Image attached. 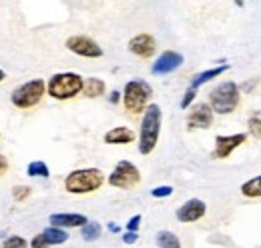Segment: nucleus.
<instances>
[{"label": "nucleus", "mask_w": 261, "mask_h": 248, "mask_svg": "<svg viewBox=\"0 0 261 248\" xmlns=\"http://www.w3.org/2000/svg\"><path fill=\"white\" fill-rule=\"evenodd\" d=\"M161 120H163V112L159 104H149L147 110L143 112V120H141V130H139V152L141 154H151L159 142V134H161Z\"/></svg>", "instance_id": "1"}, {"label": "nucleus", "mask_w": 261, "mask_h": 248, "mask_svg": "<svg viewBox=\"0 0 261 248\" xmlns=\"http://www.w3.org/2000/svg\"><path fill=\"white\" fill-rule=\"evenodd\" d=\"M85 90V78L76 72H59L46 82V94L55 100H70Z\"/></svg>", "instance_id": "2"}, {"label": "nucleus", "mask_w": 261, "mask_h": 248, "mask_svg": "<svg viewBox=\"0 0 261 248\" xmlns=\"http://www.w3.org/2000/svg\"><path fill=\"white\" fill-rule=\"evenodd\" d=\"M239 100H241V88L233 80H225L217 84L209 92V106L213 108L215 114H221V116L231 114L239 106Z\"/></svg>", "instance_id": "3"}, {"label": "nucleus", "mask_w": 261, "mask_h": 248, "mask_svg": "<svg viewBox=\"0 0 261 248\" xmlns=\"http://www.w3.org/2000/svg\"><path fill=\"white\" fill-rule=\"evenodd\" d=\"M105 182V174L98 168H79L65 178V188L70 194H89L98 190Z\"/></svg>", "instance_id": "4"}, {"label": "nucleus", "mask_w": 261, "mask_h": 248, "mask_svg": "<svg viewBox=\"0 0 261 248\" xmlns=\"http://www.w3.org/2000/svg\"><path fill=\"white\" fill-rule=\"evenodd\" d=\"M151 94H153V88H151L149 82H145L141 78H135V80H129L125 84L123 104H125V108L129 110L130 114H141V112L147 110Z\"/></svg>", "instance_id": "5"}, {"label": "nucleus", "mask_w": 261, "mask_h": 248, "mask_svg": "<svg viewBox=\"0 0 261 248\" xmlns=\"http://www.w3.org/2000/svg\"><path fill=\"white\" fill-rule=\"evenodd\" d=\"M44 94H46V82L42 78H34V80H29V82L16 86L10 94V100L16 108L27 110V108L36 106Z\"/></svg>", "instance_id": "6"}, {"label": "nucleus", "mask_w": 261, "mask_h": 248, "mask_svg": "<svg viewBox=\"0 0 261 248\" xmlns=\"http://www.w3.org/2000/svg\"><path fill=\"white\" fill-rule=\"evenodd\" d=\"M107 182L111 186H115V188L127 190V188H133V186H137L141 182V172L129 160H119L117 166L113 168V172L109 174Z\"/></svg>", "instance_id": "7"}, {"label": "nucleus", "mask_w": 261, "mask_h": 248, "mask_svg": "<svg viewBox=\"0 0 261 248\" xmlns=\"http://www.w3.org/2000/svg\"><path fill=\"white\" fill-rule=\"evenodd\" d=\"M66 48L83 58H100L102 56V48L98 46L97 40L83 36V34H74L66 38Z\"/></svg>", "instance_id": "8"}, {"label": "nucleus", "mask_w": 261, "mask_h": 248, "mask_svg": "<svg viewBox=\"0 0 261 248\" xmlns=\"http://www.w3.org/2000/svg\"><path fill=\"white\" fill-rule=\"evenodd\" d=\"M249 134L245 132H237V134H229V136H223L219 134L215 138V150H213V158H219V160H225L231 156V152L239 146H243L247 142Z\"/></svg>", "instance_id": "9"}, {"label": "nucleus", "mask_w": 261, "mask_h": 248, "mask_svg": "<svg viewBox=\"0 0 261 248\" xmlns=\"http://www.w3.org/2000/svg\"><path fill=\"white\" fill-rule=\"evenodd\" d=\"M215 118V112L213 108L207 104V102H199L191 108L189 116H187V128L189 130H195V128H211Z\"/></svg>", "instance_id": "10"}, {"label": "nucleus", "mask_w": 261, "mask_h": 248, "mask_svg": "<svg viewBox=\"0 0 261 248\" xmlns=\"http://www.w3.org/2000/svg\"><path fill=\"white\" fill-rule=\"evenodd\" d=\"M205 212H207V204H205L203 200H199V198H189L185 204H181V206L177 208L175 216H177L179 222L187 224V222H197V220H201V218L205 216Z\"/></svg>", "instance_id": "11"}, {"label": "nucleus", "mask_w": 261, "mask_h": 248, "mask_svg": "<svg viewBox=\"0 0 261 248\" xmlns=\"http://www.w3.org/2000/svg\"><path fill=\"white\" fill-rule=\"evenodd\" d=\"M185 62L183 58V54L181 52H175V50H165L163 54L157 58V60L153 62V66H151V72L155 74V76H161V74H171V72H175L181 64Z\"/></svg>", "instance_id": "12"}, {"label": "nucleus", "mask_w": 261, "mask_h": 248, "mask_svg": "<svg viewBox=\"0 0 261 248\" xmlns=\"http://www.w3.org/2000/svg\"><path fill=\"white\" fill-rule=\"evenodd\" d=\"M155 38L151 34H137L129 40V50L135 56H141V58H151L155 54Z\"/></svg>", "instance_id": "13"}, {"label": "nucleus", "mask_w": 261, "mask_h": 248, "mask_svg": "<svg viewBox=\"0 0 261 248\" xmlns=\"http://www.w3.org/2000/svg\"><path fill=\"white\" fill-rule=\"evenodd\" d=\"M48 222L50 226H57V228H83L89 222V218L76 212H57L48 216Z\"/></svg>", "instance_id": "14"}, {"label": "nucleus", "mask_w": 261, "mask_h": 248, "mask_svg": "<svg viewBox=\"0 0 261 248\" xmlns=\"http://www.w3.org/2000/svg\"><path fill=\"white\" fill-rule=\"evenodd\" d=\"M107 144H130L135 142V132L127 126H115L105 134Z\"/></svg>", "instance_id": "15"}, {"label": "nucleus", "mask_w": 261, "mask_h": 248, "mask_svg": "<svg viewBox=\"0 0 261 248\" xmlns=\"http://www.w3.org/2000/svg\"><path fill=\"white\" fill-rule=\"evenodd\" d=\"M229 70V64H219V66H215V68H209V70H203V72H199L197 76H193V80H191V84H189V88H193L197 90L199 86H203V84H207L209 80H213V78H219L223 72H227Z\"/></svg>", "instance_id": "16"}, {"label": "nucleus", "mask_w": 261, "mask_h": 248, "mask_svg": "<svg viewBox=\"0 0 261 248\" xmlns=\"http://www.w3.org/2000/svg\"><path fill=\"white\" fill-rule=\"evenodd\" d=\"M239 190H241V194L245 198H261V174L249 178V180H245Z\"/></svg>", "instance_id": "17"}, {"label": "nucleus", "mask_w": 261, "mask_h": 248, "mask_svg": "<svg viewBox=\"0 0 261 248\" xmlns=\"http://www.w3.org/2000/svg\"><path fill=\"white\" fill-rule=\"evenodd\" d=\"M42 234H44V238L48 240L50 246H53V244H65L66 240H68V234H66L65 228H57V226H48V228H44Z\"/></svg>", "instance_id": "18"}, {"label": "nucleus", "mask_w": 261, "mask_h": 248, "mask_svg": "<svg viewBox=\"0 0 261 248\" xmlns=\"http://www.w3.org/2000/svg\"><path fill=\"white\" fill-rule=\"evenodd\" d=\"M105 90H107L105 80H100V78H87L85 80V90L83 92L89 98H98L100 94H105Z\"/></svg>", "instance_id": "19"}, {"label": "nucleus", "mask_w": 261, "mask_h": 248, "mask_svg": "<svg viewBox=\"0 0 261 248\" xmlns=\"http://www.w3.org/2000/svg\"><path fill=\"white\" fill-rule=\"evenodd\" d=\"M157 244H159V248H181V240L171 230H159L157 232Z\"/></svg>", "instance_id": "20"}, {"label": "nucleus", "mask_w": 261, "mask_h": 248, "mask_svg": "<svg viewBox=\"0 0 261 248\" xmlns=\"http://www.w3.org/2000/svg\"><path fill=\"white\" fill-rule=\"evenodd\" d=\"M100 234H102V226L95 222V220H89L83 228H81V236H83V240H87V242H95L97 238H100Z\"/></svg>", "instance_id": "21"}, {"label": "nucleus", "mask_w": 261, "mask_h": 248, "mask_svg": "<svg viewBox=\"0 0 261 248\" xmlns=\"http://www.w3.org/2000/svg\"><path fill=\"white\" fill-rule=\"evenodd\" d=\"M27 174H29V176L48 178V176H50V170H48L46 162H42V160H34V162H31V164L27 166Z\"/></svg>", "instance_id": "22"}, {"label": "nucleus", "mask_w": 261, "mask_h": 248, "mask_svg": "<svg viewBox=\"0 0 261 248\" xmlns=\"http://www.w3.org/2000/svg\"><path fill=\"white\" fill-rule=\"evenodd\" d=\"M247 128H249V132H251L253 138L261 140V110L251 112V116L247 118Z\"/></svg>", "instance_id": "23"}, {"label": "nucleus", "mask_w": 261, "mask_h": 248, "mask_svg": "<svg viewBox=\"0 0 261 248\" xmlns=\"http://www.w3.org/2000/svg\"><path fill=\"white\" fill-rule=\"evenodd\" d=\"M2 248H29V242H27L22 236L12 234V236H8V238L2 242Z\"/></svg>", "instance_id": "24"}, {"label": "nucleus", "mask_w": 261, "mask_h": 248, "mask_svg": "<svg viewBox=\"0 0 261 248\" xmlns=\"http://www.w3.org/2000/svg\"><path fill=\"white\" fill-rule=\"evenodd\" d=\"M12 196H14V200H18V202H22V200H27L29 196H31V186H14L12 188Z\"/></svg>", "instance_id": "25"}, {"label": "nucleus", "mask_w": 261, "mask_h": 248, "mask_svg": "<svg viewBox=\"0 0 261 248\" xmlns=\"http://www.w3.org/2000/svg\"><path fill=\"white\" fill-rule=\"evenodd\" d=\"M173 194V186H157L151 190V196L153 198H167Z\"/></svg>", "instance_id": "26"}, {"label": "nucleus", "mask_w": 261, "mask_h": 248, "mask_svg": "<svg viewBox=\"0 0 261 248\" xmlns=\"http://www.w3.org/2000/svg\"><path fill=\"white\" fill-rule=\"evenodd\" d=\"M197 92L193 90V88H187V92H185V96H183V100H181V108L183 110H187L189 106H191V102L195 100Z\"/></svg>", "instance_id": "27"}, {"label": "nucleus", "mask_w": 261, "mask_h": 248, "mask_svg": "<svg viewBox=\"0 0 261 248\" xmlns=\"http://www.w3.org/2000/svg\"><path fill=\"white\" fill-rule=\"evenodd\" d=\"M50 244H48V240L44 238V234L40 232V234H36L33 240H31V248H48Z\"/></svg>", "instance_id": "28"}, {"label": "nucleus", "mask_w": 261, "mask_h": 248, "mask_svg": "<svg viewBox=\"0 0 261 248\" xmlns=\"http://www.w3.org/2000/svg\"><path fill=\"white\" fill-rule=\"evenodd\" d=\"M139 226H141V214H135V216L127 222V232H137Z\"/></svg>", "instance_id": "29"}, {"label": "nucleus", "mask_w": 261, "mask_h": 248, "mask_svg": "<svg viewBox=\"0 0 261 248\" xmlns=\"http://www.w3.org/2000/svg\"><path fill=\"white\" fill-rule=\"evenodd\" d=\"M137 238H139L137 232H125V234H123V242H125V244H135Z\"/></svg>", "instance_id": "30"}, {"label": "nucleus", "mask_w": 261, "mask_h": 248, "mask_svg": "<svg viewBox=\"0 0 261 248\" xmlns=\"http://www.w3.org/2000/svg\"><path fill=\"white\" fill-rule=\"evenodd\" d=\"M121 98H123V94L119 92V90H113L111 96H109V102H111V104H119V102H121Z\"/></svg>", "instance_id": "31"}, {"label": "nucleus", "mask_w": 261, "mask_h": 248, "mask_svg": "<svg viewBox=\"0 0 261 248\" xmlns=\"http://www.w3.org/2000/svg\"><path fill=\"white\" fill-rule=\"evenodd\" d=\"M6 170H8V160H6V156L0 154V176H2Z\"/></svg>", "instance_id": "32"}, {"label": "nucleus", "mask_w": 261, "mask_h": 248, "mask_svg": "<svg viewBox=\"0 0 261 248\" xmlns=\"http://www.w3.org/2000/svg\"><path fill=\"white\" fill-rule=\"evenodd\" d=\"M107 226H109V230H111V232H119V230H121V228H119V226H117L115 222H109Z\"/></svg>", "instance_id": "33"}, {"label": "nucleus", "mask_w": 261, "mask_h": 248, "mask_svg": "<svg viewBox=\"0 0 261 248\" xmlns=\"http://www.w3.org/2000/svg\"><path fill=\"white\" fill-rule=\"evenodd\" d=\"M4 78H6V74H4V70H0V82H2Z\"/></svg>", "instance_id": "34"}]
</instances>
